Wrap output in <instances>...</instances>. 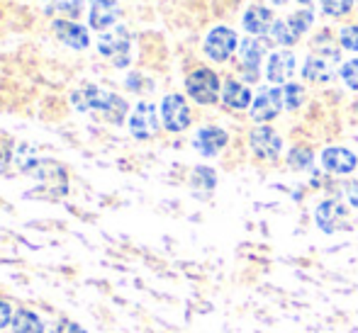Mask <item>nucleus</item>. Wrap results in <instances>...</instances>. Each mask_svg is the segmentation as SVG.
I'll use <instances>...</instances> for the list:
<instances>
[{
    "instance_id": "nucleus-1",
    "label": "nucleus",
    "mask_w": 358,
    "mask_h": 333,
    "mask_svg": "<svg viewBox=\"0 0 358 333\" xmlns=\"http://www.w3.org/2000/svg\"><path fill=\"white\" fill-rule=\"evenodd\" d=\"M71 103L80 112H100L108 122L120 124L127 114V103L120 95L108 93V90L98 88V85H85V88L76 90Z\"/></svg>"
},
{
    "instance_id": "nucleus-23",
    "label": "nucleus",
    "mask_w": 358,
    "mask_h": 333,
    "mask_svg": "<svg viewBox=\"0 0 358 333\" xmlns=\"http://www.w3.org/2000/svg\"><path fill=\"white\" fill-rule=\"evenodd\" d=\"M190 183H193V188L213 190L215 183H217V175H215L213 168H208V165H200V168H195L193 175H190Z\"/></svg>"
},
{
    "instance_id": "nucleus-9",
    "label": "nucleus",
    "mask_w": 358,
    "mask_h": 333,
    "mask_svg": "<svg viewBox=\"0 0 358 333\" xmlns=\"http://www.w3.org/2000/svg\"><path fill=\"white\" fill-rule=\"evenodd\" d=\"M249 146L259 158L264 161H275L283 149V139L278 136V132L271 127H256L249 134Z\"/></svg>"
},
{
    "instance_id": "nucleus-21",
    "label": "nucleus",
    "mask_w": 358,
    "mask_h": 333,
    "mask_svg": "<svg viewBox=\"0 0 358 333\" xmlns=\"http://www.w3.org/2000/svg\"><path fill=\"white\" fill-rule=\"evenodd\" d=\"M271 37L275 39L278 44H283V47H292V44L297 42V34L290 29V24H287V20H275L273 27H271Z\"/></svg>"
},
{
    "instance_id": "nucleus-4",
    "label": "nucleus",
    "mask_w": 358,
    "mask_h": 333,
    "mask_svg": "<svg viewBox=\"0 0 358 333\" xmlns=\"http://www.w3.org/2000/svg\"><path fill=\"white\" fill-rule=\"evenodd\" d=\"M129 44H132V39H129V32L124 27L110 29V32L100 34V39H98L100 54H103V57H108V59H113L115 66H127Z\"/></svg>"
},
{
    "instance_id": "nucleus-14",
    "label": "nucleus",
    "mask_w": 358,
    "mask_h": 333,
    "mask_svg": "<svg viewBox=\"0 0 358 333\" xmlns=\"http://www.w3.org/2000/svg\"><path fill=\"white\" fill-rule=\"evenodd\" d=\"M120 17L117 0H93L90 5V27L103 32V29L113 27V22Z\"/></svg>"
},
{
    "instance_id": "nucleus-2",
    "label": "nucleus",
    "mask_w": 358,
    "mask_h": 333,
    "mask_svg": "<svg viewBox=\"0 0 358 333\" xmlns=\"http://www.w3.org/2000/svg\"><path fill=\"white\" fill-rule=\"evenodd\" d=\"M185 90L198 105H213L220 100V75L210 68H195L185 78Z\"/></svg>"
},
{
    "instance_id": "nucleus-24",
    "label": "nucleus",
    "mask_w": 358,
    "mask_h": 333,
    "mask_svg": "<svg viewBox=\"0 0 358 333\" xmlns=\"http://www.w3.org/2000/svg\"><path fill=\"white\" fill-rule=\"evenodd\" d=\"M322 3V10L331 17H341V15L351 13L354 8V0H320Z\"/></svg>"
},
{
    "instance_id": "nucleus-22",
    "label": "nucleus",
    "mask_w": 358,
    "mask_h": 333,
    "mask_svg": "<svg viewBox=\"0 0 358 333\" xmlns=\"http://www.w3.org/2000/svg\"><path fill=\"white\" fill-rule=\"evenodd\" d=\"M312 22H315V15H312L310 10H300V13H292L290 17H287V24H290V29L297 37H302V34L312 27Z\"/></svg>"
},
{
    "instance_id": "nucleus-32",
    "label": "nucleus",
    "mask_w": 358,
    "mask_h": 333,
    "mask_svg": "<svg viewBox=\"0 0 358 333\" xmlns=\"http://www.w3.org/2000/svg\"><path fill=\"white\" fill-rule=\"evenodd\" d=\"M297 3H310V0H297Z\"/></svg>"
},
{
    "instance_id": "nucleus-26",
    "label": "nucleus",
    "mask_w": 358,
    "mask_h": 333,
    "mask_svg": "<svg viewBox=\"0 0 358 333\" xmlns=\"http://www.w3.org/2000/svg\"><path fill=\"white\" fill-rule=\"evenodd\" d=\"M339 42L349 52H358V24H349L339 32Z\"/></svg>"
},
{
    "instance_id": "nucleus-7",
    "label": "nucleus",
    "mask_w": 358,
    "mask_h": 333,
    "mask_svg": "<svg viewBox=\"0 0 358 333\" xmlns=\"http://www.w3.org/2000/svg\"><path fill=\"white\" fill-rule=\"evenodd\" d=\"M315 221L322 231L334 234V231H341L349 226V212H346V207L339 200H324L317 207Z\"/></svg>"
},
{
    "instance_id": "nucleus-25",
    "label": "nucleus",
    "mask_w": 358,
    "mask_h": 333,
    "mask_svg": "<svg viewBox=\"0 0 358 333\" xmlns=\"http://www.w3.org/2000/svg\"><path fill=\"white\" fill-rule=\"evenodd\" d=\"M283 98H285V108L287 110H297L302 105V98H305V93H302V85L287 83L283 88Z\"/></svg>"
},
{
    "instance_id": "nucleus-18",
    "label": "nucleus",
    "mask_w": 358,
    "mask_h": 333,
    "mask_svg": "<svg viewBox=\"0 0 358 333\" xmlns=\"http://www.w3.org/2000/svg\"><path fill=\"white\" fill-rule=\"evenodd\" d=\"M222 100L231 110H246L251 105V90L239 80H227L224 90H222Z\"/></svg>"
},
{
    "instance_id": "nucleus-6",
    "label": "nucleus",
    "mask_w": 358,
    "mask_h": 333,
    "mask_svg": "<svg viewBox=\"0 0 358 333\" xmlns=\"http://www.w3.org/2000/svg\"><path fill=\"white\" fill-rule=\"evenodd\" d=\"M236 44H239V37H236L234 29L229 27H215L213 32L205 39V54H208L213 61L224 64L231 54L236 52Z\"/></svg>"
},
{
    "instance_id": "nucleus-5",
    "label": "nucleus",
    "mask_w": 358,
    "mask_h": 333,
    "mask_svg": "<svg viewBox=\"0 0 358 333\" xmlns=\"http://www.w3.org/2000/svg\"><path fill=\"white\" fill-rule=\"evenodd\" d=\"M161 122L169 132H183L190 124V108L183 95H166L161 103Z\"/></svg>"
},
{
    "instance_id": "nucleus-20",
    "label": "nucleus",
    "mask_w": 358,
    "mask_h": 333,
    "mask_svg": "<svg viewBox=\"0 0 358 333\" xmlns=\"http://www.w3.org/2000/svg\"><path fill=\"white\" fill-rule=\"evenodd\" d=\"M312 161H315V154H312L310 149H305V146H295V149L287 154V165H290L292 170H307L312 165Z\"/></svg>"
},
{
    "instance_id": "nucleus-30",
    "label": "nucleus",
    "mask_w": 358,
    "mask_h": 333,
    "mask_svg": "<svg viewBox=\"0 0 358 333\" xmlns=\"http://www.w3.org/2000/svg\"><path fill=\"white\" fill-rule=\"evenodd\" d=\"M344 195H346V200H349V205L358 209V180L344 185Z\"/></svg>"
},
{
    "instance_id": "nucleus-17",
    "label": "nucleus",
    "mask_w": 358,
    "mask_h": 333,
    "mask_svg": "<svg viewBox=\"0 0 358 333\" xmlns=\"http://www.w3.org/2000/svg\"><path fill=\"white\" fill-rule=\"evenodd\" d=\"M273 22H275L273 13H271L268 8H264V5H251V8L244 13V27H246V32L256 34V37H261V34L271 32Z\"/></svg>"
},
{
    "instance_id": "nucleus-31",
    "label": "nucleus",
    "mask_w": 358,
    "mask_h": 333,
    "mask_svg": "<svg viewBox=\"0 0 358 333\" xmlns=\"http://www.w3.org/2000/svg\"><path fill=\"white\" fill-rule=\"evenodd\" d=\"M271 3H275V5H285L287 0H271Z\"/></svg>"
},
{
    "instance_id": "nucleus-10",
    "label": "nucleus",
    "mask_w": 358,
    "mask_h": 333,
    "mask_svg": "<svg viewBox=\"0 0 358 333\" xmlns=\"http://www.w3.org/2000/svg\"><path fill=\"white\" fill-rule=\"evenodd\" d=\"M283 90L280 88H264L259 93V98L251 103V117L256 122H271L273 117H278V112L283 110Z\"/></svg>"
},
{
    "instance_id": "nucleus-28",
    "label": "nucleus",
    "mask_w": 358,
    "mask_h": 333,
    "mask_svg": "<svg viewBox=\"0 0 358 333\" xmlns=\"http://www.w3.org/2000/svg\"><path fill=\"white\" fill-rule=\"evenodd\" d=\"M52 333H85V329H83V326H78V324H73V321L64 319V321H59V324L54 326Z\"/></svg>"
},
{
    "instance_id": "nucleus-15",
    "label": "nucleus",
    "mask_w": 358,
    "mask_h": 333,
    "mask_svg": "<svg viewBox=\"0 0 358 333\" xmlns=\"http://www.w3.org/2000/svg\"><path fill=\"white\" fill-rule=\"evenodd\" d=\"M295 54L292 52H275L273 57L268 59V71H266V75H268L271 83H285V80L292 78V73H295Z\"/></svg>"
},
{
    "instance_id": "nucleus-27",
    "label": "nucleus",
    "mask_w": 358,
    "mask_h": 333,
    "mask_svg": "<svg viewBox=\"0 0 358 333\" xmlns=\"http://www.w3.org/2000/svg\"><path fill=\"white\" fill-rule=\"evenodd\" d=\"M341 78L351 90H358V59H351L341 66Z\"/></svg>"
},
{
    "instance_id": "nucleus-3",
    "label": "nucleus",
    "mask_w": 358,
    "mask_h": 333,
    "mask_svg": "<svg viewBox=\"0 0 358 333\" xmlns=\"http://www.w3.org/2000/svg\"><path fill=\"white\" fill-rule=\"evenodd\" d=\"M336 64H339V52H336V47H329V49H317V54H312V57H307L305 66H302V75H305V80H310V83H327V80H331V75H334V68Z\"/></svg>"
},
{
    "instance_id": "nucleus-16",
    "label": "nucleus",
    "mask_w": 358,
    "mask_h": 333,
    "mask_svg": "<svg viewBox=\"0 0 358 333\" xmlns=\"http://www.w3.org/2000/svg\"><path fill=\"white\" fill-rule=\"evenodd\" d=\"M52 29L57 32V37L62 39L66 47H71V49H85L90 44L88 32H85L80 24L69 22V20H54V27Z\"/></svg>"
},
{
    "instance_id": "nucleus-13",
    "label": "nucleus",
    "mask_w": 358,
    "mask_h": 333,
    "mask_svg": "<svg viewBox=\"0 0 358 333\" xmlns=\"http://www.w3.org/2000/svg\"><path fill=\"white\" fill-rule=\"evenodd\" d=\"M227 141H229V136H227L224 129H220V127H203L198 134H195V149L210 158V156H217L222 149H224Z\"/></svg>"
},
{
    "instance_id": "nucleus-19",
    "label": "nucleus",
    "mask_w": 358,
    "mask_h": 333,
    "mask_svg": "<svg viewBox=\"0 0 358 333\" xmlns=\"http://www.w3.org/2000/svg\"><path fill=\"white\" fill-rule=\"evenodd\" d=\"M13 333H44V324L34 311L17 309L13 316Z\"/></svg>"
},
{
    "instance_id": "nucleus-11",
    "label": "nucleus",
    "mask_w": 358,
    "mask_h": 333,
    "mask_svg": "<svg viewBox=\"0 0 358 333\" xmlns=\"http://www.w3.org/2000/svg\"><path fill=\"white\" fill-rule=\"evenodd\" d=\"M266 52H268V42H264L261 37H249L244 42H239V59L249 80L259 78V66L264 61Z\"/></svg>"
},
{
    "instance_id": "nucleus-12",
    "label": "nucleus",
    "mask_w": 358,
    "mask_h": 333,
    "mask_svg": "<svg viewBox=\"0 0 358 333\" xmlns=\"http://www.w3.org/2000/svg\"><path fill=\"white\" fill-rule=\"evenodd\" d=\"M322 165H324L329 173L346 175V173H351V170H356L358 158H356V154H351L344 146H329V149L322 151Z\"/></svg>"
},
{
    "instance_id": "nucleus-8",
    "label": "nucleus",
    "mask_w": 358,
    "mask_h": 333,
    "mask_svg": "<svg viewBox=\"0 0 358 333\" xmlns=\"http://www.w3.org/2000/svg\"><path fill=\"white\" fill-rule=\"evenodd\" d=\"M129 132H132L134 139L146 141L151 136H156L159 132V114H156V108L151 103H139L137 108L129 114Z\"/></svg>"
},
{
    "instance_id": "nucleus-29",
    "label": "nucleus",
    "mask_w": 358,
    "mask_h": 333,
    "mask_svg": "<svg viewBox=\"0 0 358 333\" xmlns=\"http://www.w3.org/2000/svg\"><path fill=\"white\" fill-rule=\"evenodd\" d=\"M13 306L8 304V302H3L0 299V331L5 329V326H10L13 324Z\"/></svg>"
}]
</instances>
